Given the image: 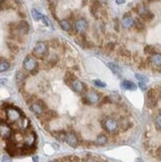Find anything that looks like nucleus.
Masks as SVG:
<instances>
[{
  "label": "nucleus",
  "instance_id": "43",
  "mask_svg": "<svg viewBox=\"0 0 161 162\" xmlns=\"http://www.w3.org/2000/svg\"><path fill=\"white\" fill-rule=\"evenodd\" d=\"M115 3L118 5H121L123 3H125V0H115Z\"/></svg>",
  "mask_w": 161,
  "mask_h": 162
},
{
  "label": "nucleus",
  "instance_id": "5",
  "mask_svg": "<svg viewBox=\"0 0 161 162\" xmlns=\"http://www.w3.org/2000/svg\"><path fill=\"white\" fill-rule=\"evenodd\" d=\"M103 126L107 132L115 133L118 129V122L117 120H115L114 118H106V120L103 122Z\"/></svg>",
  "mask_w": 161,
  "mask_h": 162
},
{
  "label": "nucleus",
  "instance_id": "26",
  "mask_svg": "<svg viewBox=\"0 0 161 162\" xmlns=\"http://www.w3.org/2000/svg\"><path fill=\"white\" fill-rule=\"evenodd\" d=\"M7 47H8L9 50L14 53V54H17L19 53V46L17 44H15L14 42H7Z\"/></svg>",
  "mask_w": 161,
  "mask_h": 162
},
{
  "label": "nucleus",
  "instance_id": "10",
  "mask_svg": "<svg viewBox=\"0 0 161 162\" xmlns=\"http://www.w3.org/2000/svg\"><path fill=\"white\" fill-rule=\"evenodd\" d=\"M65 142L69 146L73 148H77L79 146V139L78 136L74 132H66L65 136Z\"/></svg>",
  "mask_w": 161,
  "mask_h": 162
},
{
  "label": "nucleus",
  "instance_id": "30",
  "mask_svg": "<svg viewBox=\"0 0 161 162\" xmlns=\"http://www.w3.org/2000/svg\"><path fill=\"white\" fill-rule=\"evenodd\" d=\"M133 27L136 29V31H137V32H142V31H143V30L145 29V25H144L143 23H142L141 21L137 20V21H134Z\"/></svg>",
  "mask_w": 161,
  "mask_h": 162
},
{
  "label": "nucleus",
  "instance_id": "32",
  "mask_svg": "<svg viewBox=\"0 0 161 162\" xmlns=\"http://www.w3.org/2000/svg\"><path fill=\"white\" fill-rule=\"evenodd\" d=\"M114 50H115V43L108 42L107 44V46H106V51H107L108 53H111V52H114Z\"/></svg>",
  "mask_w": 161,
  "mask_h": 162
},
{
  "label": "nucleus",
  "instance_id": "33",
  "mask_svg": "<svg viewBox=\"0 0 161 162\" xmlns=\"http://www.w3.org/2000/svg\"><path fill=\"white\" fill-rule=\"evenodd\" d=\"M93 83V85L96 86H99V88H106V86H107L106 83L103 82V81H100V80H95Z\"/></svg>",
  "mask_w": 161,
  "mask_h": 162
},
{
  "label": "nucleus",
  "instance_id": "6",
  "mask_svg": "<svg viewBox=\"0 0 161 162\" xmlns=\"http://www.w3.org/2000/svg\"><path fill=\"white\" fill-rule=\"evenodd\" d=\"M30 111L34 114L40 116L45 111H46V105H45V104L41 100L33 101V103L30 104Z\"/></svg>",
  "mask_w": 161,
  "mask_h": 162
},
{
  "label": "nucleus",
  "instance_id": "34",
  "mask_svg": "<svg viewBox=\"0 0 161 162\" xmlns=\"http://www.w3.org/2000/svg\"><path fill=\"white\" fill-rule=\"evenodd\" d=\"M155 127H156L157 130L161 129V115L160 114L157 115V118L155 119Z\"/></svg>",
  "mask_w": 161,
  "mask_h": 162
},
{
  "label": "nucleus",
  "instance_id": "3",
  "mask_svg": "<svg viewBox=\"0 0 161 162\" xmlns=\"http://www.w3.org/2000/svg\"><path fill=\"white\" fill-rule=\"evenodd\" d=\"M5 118L8 119V122L16 123L22 118V111L17 107H8L5 110Z\"/></svg>",
  "mask_w": 161,
  "mask_h": 162
},
{
  "label": "nucleus",
  "instance_id": "27",
  "mask_svg": "<svg viewBox=\"0 0 161 162\" xmlns=\"http://www.w3.org/2000/svg\"><path fill=\"white\" fill-rule=\"evenodd\" d=\"M144 53L147 55H154L156 54V49L154 46H152V45H147V46L144 47Z\"/></svg>",
  "mask_w": 161,
  "mask_h": 162
},
{
  "label": "nucleus",
  "instance_id": "16",
  "mask_svg": "<svg viewBox=\"0 0 161 162\" xmlns=\"http://www.w3.org/2000/svg\"><path fill=\"white\" fill-rule=\"evenodd\" d=\"M15 79H16V83L18 86H23L26 79H27V76L22 71H18L16 73V76H15Z\"/></svg>",
  "mask_w": 161,
  "mask_h": 162
},
{
  "label": "nucleus",
  "instance_id": "31",
  "mask_svg": "<svg viewBox=\"0 0 161 162\" xmlns=\"http://www.w3.org/2000/svg\"><path fill=\"white\" fill-rule=\"evenodd\" d=\"M76 79H77V77L75 76L74 74H72V73H67L66 76H65V82L69 85L71 82H73L74 80H76Z\"/></svg>",
  "mask_w": 161,
  "mask_h": 162
},
{
  "label": "nucleus",
  "instance_id": "46",
  "mask_svg": "<svg viewBox=\"0 0 161 162\" xmlns=\"http://www.w3.org/2000/svg\"><path fill=\"white\" fill-rule=\"evenodd\" d=\"M100 4H107V0H99Z\"/></svg>",
  "mask_w": 161,
  "mask_h": 162
},
{
  "label": "nucleus",
  "instance_id": "4",
  "mask_svg": "<svg viewBox=\"0 0 161 162\" xmlns=\"http://www.w3.org/2000/svg\"><path fill=\"white\" fill-rule=\"evenodd\" d=\"M100 99V96L98 92L96 91H89L85 93L84 97V104H95L96 103H99Z\"/></svg>",
  "mask_w": 161,
  "mask_h": 162
},
{
  "label": "nucleus",
  "instance_id": "28",
  "mask_svg": "<svg viewBox=\"0 0 161 162\" xmlns=\"http://www.w3.org/2000/svg\"><path fill=\"white\" fill-rule=\"evenodd\" d=\"M11 7V3L9 0H0V11L9 9Z\"/></svg>",
  "mask_w": 161,
  "mask_h": 162
},
{
  "label": "nucleus",
  "instance_id": "19",
  "mask_svg": "<svg viewBox=\"0 0 161 162\" xmlns=\"http://www.w3.org/2000/svg\"><path fill=\"white\" fill-rule=\"evenodd\" d=\"M10 69V63L5 59H0V73L6 72Z\"/></svg>",
  "mask_w": 161,
  "mask_h": 162
},
{
  "label": "nucleus",
  "instance_id": "47",
  "mask_svg": "<svg viewBox=\"0 0 161 162\" xmlns=\"http://www.w3.org/2000/svg\"><path fill=\"white\" fill-rule=\"evenodd\" d=\"M134 162H144V161L142 160L141 158H136V159H135V161H134Z\"/></svg>",
  "mask_w": 161,
  "mask_h": 162
},
{
  "label": "nucleus",
  "instance_id": "42",
  "mask_svg": "<svg viewBox=\"0 0 161 162\" xmlns=\"http://www.w3.org/2000/svg\"><path fill=\"white\" fill-rule=\"evenodd\" d=\"M42 20H43V23L46 25V26H49V20H48V17L47 16H43L42 17Z\"/></svg>",
  "mask_w": 161,
  "mask_h": 162
},
{
  "label": "nucleus",
  "instance_id": "15",
  "mask_svg": "<svg viewBox=\"0 0 161 162\" xmlns=\"http://www.w3.org/2000/svg\"><path fill=\"white\" fill-rule=\"evenodd\" d=\"M24 142H25V145H27V146H33L34 145V142L36 140V135L34 132H28V133H26L24 135Z\"/></svg>",
  "mask_w": 161,
  "mask_h": 162
},
{
  "label": "nucleus",
  "instance_id": "39",
  "mask_svg": "<svg viewBox=\"0 0 161 162\" xmlns=\"http://www.w3.org/2000/svg\"><path fill=\"white\" fill-rule=\"evenodd\" d=\"M68 161L69 162H80V158L78 156H70L68 157Z\"/></svg>",
  "mask_w": 161,
  "mask_h": 162
},
{
  "label": "nucleus",
  "instance_id": "20",
  "mask_svg": "<svg viewBox=\"0 0 161 162\" xmlns=\"http://www.w3.org/2000/svg\"><path fill=\"white\" fill-rule=\"evenodd\" d=\"M108 100L110 103H119L121 100V97L118 93L117 92H112L110 96H108Z\"/></svg>",
  "mask_w": 161,
  "mask_h": 162
},
{
  "label": "nucleus",
  "instance_id": "17",
  "mask_svg": "<svg viewBox=\"0 0 161 162\" xmlns=\"http://www.w3.org/2000/svg\"><path fill=\"white\" fill-rule=\"evenodd\" d=\"M121 86H122V89L127 90V91H135V90L137 89L136 85L134 84L133 82H131V81H127V80H125V81H123V82H122Z\"/></svg>",
  "mask_w": 161,
  "mask_h": 162
},
{
  "label": "nucleus",
  "instance_id": "35",
  "mask_svg": "<svg viewBox=\"0 0 161 162\" xmlns=\"http://www.w3.org/2000/svg\"><path fill=\"white\" fill-rule=\"evenodd\" d=\"M48 63H49L51 66H55L56 64L58 63V57L56 55H54L53 57H51L49 60H48Z\"/></svg>",
  "mask_w": 161,
  "mask_h": 162
},
{
  "label": "nucleus",
  "instance_id": "45",
  "mask_svg": "<svg viewBox=\"0 0 161 162\" xmlns=\"http://www.w3.org/2000/svg\"><path fill=\"white\" fill-rule=\"evenodd\" d=\"M33 162H39V157L38 156H33Z\"/></svg>",
  "mask_w": 161,
  "mask_h": 162
},
{
  "label": "nucleus",
  "instance_id": "38",
  "mask_svg": "<svg viewBox=\"0 0 161 162\" xmlns=\"http://www.w3.org/2000/svg\"><path fill=\"white\" fill-rule=\"evenodd\" d=\"M138 86H139V88L141 91H146L147 90V85H146V83H144V82H139V84H138Z\"/></svg>",
  "mask_w": 161,
  "mask_h": 162
},
{
  "label": "nucleus",
  "instance_id": "12",
  "mask_svg": "<svg viewBox=\"0 0 161 162\" xmlns=\"http://www.w3.org/2000/svg\"><path fill=\"white\" fill-rule=\"evenodd\" d=\"M12 134V131H11V127L5 122H0V136L4 137V138H8L11 136Z\"/></svg>",
  "mask_w": 161,
  "mask_h": 162
},
{
  "label": "nucleus",
  "instance_id": "49",
  "mask_svg": "<svg viewBox=\"0 0 161 162\" xmlns=\"http://www.w3.org/2000/svg\"><path fill=\"white\" fill-rule=\"evenodd\" d=\"M51 162H59V161H56V160H55V161H51Z\"/></svg>",
  "mask_w": 161,
  "mask_h": 162
},
{
  "label": "nucleus",
  "instance_id": "24",
  "mask_svg": "<svg viewBox=\"0 0 161 162\" xmlns=\"http://www.w3.org/2000/svg\"><path fill=\"white\" fill-rule=\"evenodd\" d=\"M107 140H108V138L107 135H104V134H100L98 137H96V142L98 143L99 145H106L107 143Z\"/></svg>",
  "mask_w": 161,
  "mask_h": 162
},
{
  "label": "nucleus",
  "instance_id": "29",
  "mask_svg": "<svg viewBox=\"0 0 161 162\" xmlns=\"http://www.w3.org/2000/svg\"><path fill=\"white\" fill-rule=\"evenodd\" d=\"M31 13H32V17H33V19H34L35 21H40L41 19H42V17H43V15L41 14L40 12L37 9L35 8H33L32 11H31Z\"/></svg>",
  "mask_w": 161,
  "mask_h": 162
},
{
  "label": "nucleus",
  "instance_id": "13",
  "mask_svg": "<svg viewBox=\"0 0 161 162\" xmlns=\"http://www.w3.org/2000/svg\"><path fill=\"white\" fill-rule=\"evenodd\" d=\"M122 26L124 28H131L133 27L134 25V19L130 16V13H126L125 15H123V19H122V22H121Z\"/></svg>",
  "mask_w": 161,
  "mask_h": 162
},
{
  "label": "nucleus",
  "instance_id": "25",
  "mask_svg": "<svg viewBox=\"0 0 161 162\" xmlns=\"http://www.w3.org/2000/svg\"><path fill=\"white\" fill-rule=\"evenodd\" d=\"M117 54L119 56H121V57H123V58H128L129 59L130 57H131V53H130V51H128L125 48L119 49V50L117 51Z\"/></svg>",
  "mask_w": 161,
  "mask_h": 162
},
{
  "label": "nucleus",
  "instance_id": "9",
  "mask_svg": "<svg viewBox=\"0 0 161 162\" xmlns=\"http://www.w3.org/2000/svg\"><path fill=\"white\" fill-rule=\"evenodd\" d=\"M69 86H71V89L73 90L74 92H76L78 93H86V90H87V86L84 84L83 82H81L80 80H74L73 82H71Z\"/></svg>",
  "mask_w": 161,
  "mask_h": 162
},
{
  "label": "nucleus",
  "instance_id": "23",
  "mask_svg": "<svg viewBox=\"0 0 161 162\" xmlns=\"http://www.w3.org/2000/svg\"><path fill=\"white\" fill-rule=\"evenodd\" d=\"M53 136L57 139V140L59 141H65V136H66V132L65 131H61V130H59V131H54L53 133Z\"/></svg>",
  "mask_w": 161,
  "mask_h": 162
},
{
  "label": "nucleus",
  "instance_id": "7",
  "mask_svg": "<svg viewBox=\"0 0 161 162\" xmlns=\"http://www.w3.org/2000/svg\"><path fill=\"white\" fill-rule=\"evenodd\" d=\"M30 30V25L27 21L21 20L16 24V36L27 35Z\"/></svg>",
  "mask_w": 161,
  "mask_h": 162
},
{
  "label": "nucleus",
  "instance_id": "21",
  "mask_svg": "<svg viewBox=\"0 0 161 162\" xmlns=\"http://www.w3.org/2000/svg\"><path fill=\"white\" fill-rule=\"evenodd\" d=\"M118 127H121V129H123V130H126L127 129H129V127H130V122L127 118H121V120H119Z\"/></svg>",
  "mask_w": 161,
  "mask_h": 162
},
{
  "label": "nucleus",
  "instance_id": "22",
  "mask_svg": "<svg viewBox=\"0 0 161 162\" xmlns=\"http://www.w3.org/2000/svg\"><path fill=\"white\" fill-rule=\"evenodd\" d=\"M107 67L110 68V71L112 72L114 74H115V75H121V69L119 68L117 64H114V63H108L107 64Z\"/></svg>",
  "mask_w": 161,
  "mask_h": 162
},
{
  "label": "nucleus",
  "instance_id": "11",
  "mask_svg": "<svg viewBox=\"0 0 161 162\" xmlns=\"http://www.w3.org/2000/svg\"><path fill=\"white\" fill-rule=\"evenodd\" d=\"M89 27V24L86 19H79L76 21V24H75V31H76L78 34L80 33H84L86 30L88 29Z\"/></svg>",
  "mask_w": 161,
  "mask_h": 162
},
{
  "label": "nucleus",
  "instance_id": "41",
  "mask_svg": "<svg viewBox=\"0 0 161 162\" xmlns=\"http://www.w3.org/2000/svg\"><path fill=\"white\" fill-rule=\"evenodd\" d=\"M114 30L117 32L119 31V22H118V19L117 18V19H114Z\"/></svg>",
  "mask_w": 161,
  "mask_h": 162
},
{
  "label": "nucleus",
  "instance_id": "48",
  "mask_svg": "<svg viewBox=\"0 0 161 162\" xmlns=\"http://www.w3.org/2000/svg\"><path fill=\"white\" fill-rule=\"evenodd\" d=\"M99 162H108V161H107V160H100Z\"/></svg>",
  "mask_w": 161,
  "mask_h": 162
},
{
  "label": "nucleus",
  "instance_id": "18",
  "mask_svg": "<svg viewBox=\"0 0 161 162\" xmlns=\"http://www.w3.org/2000/svg\"><path fill=\"white\" fill-rule=\"evenodd\" d=\"M60 26H61V28L64 30V31L66 32H71L73 30V27H72V24H71V22L67 19H63L59 22Z\"/></svg>",
  "mask_w": 161,
  "mask_h": 162
},
{
  "label": "nucleus",
  "instance_id": "8",
  "mask_svg": "<svg viewBox=\"0 0 161 162\" xmlns=\"http://www.w3.org/2000/svg\"><path fill=\"white\" fill-rule=\"evenodd\" d=\"M158 95H159V93H157L155 89H151L148 91V93H147V105L150 108H153L156 107L157 101H158Z\"/></svg>",
  "mask_w": 161,
  "mask_h": 162
},
{
  "label": "nucleus",
  "instance_id": "44",
  "mask_svg": "<svg viewBox=\"0 0 161 162\" xmlns=\"http://www.w3.org/2000/svg\"><path fill=\"white\" fill-rule=\"evenodd\" d=\"M6 80L5 79H0V86H2V85H5L6 84Z\"/></svg>",
  "mask_w": 161,
  "mask_h": 162
},
{
  "label": "nucleus",
  "instance_id": "14",
  "mask_svg": "<svg viewBox=\"0 0 161 162\" xmlns=\"http://www.w3.org/2000/svg\"><path fill=\"white\" fill-rule=\"evenodd\" d=\"M146 61L148 63L152 64L154 67H157V68H160L161 66V55L159 53H156L154 55H151L150 57H149Z\"/></svg>",
  "mask_w": 161,
  "mask_h": 162
},
{
  "label": "nucleus",
  "instance_id": "37",
  "mask_svg": "<svg viewBox=\"0 0 161 162\" xmlns=\"http://www.w3.org/2000/svg\"><path fill=\"white\" fill-rule=\"evenodd\" d=\"M100 159H99L98 157H96V156H89L87 158V161L86 162H99Z\"/></svg>",
  "mask_w": 161,
  "mask_h": 162
},
{
  "label": "nucleus",
  "instance_id": "40",
  "mask_svg": "<svg viewBox=\"0 0 161 162\" xmlns=\"http://www.w3.org/2000/svg\"><path fill=\"white\" fill-rule=\"evenodd\" d=\"M1 161H2V162H11L12 160H11V157H10L9 155H7V154H5V155H3V156H2Z\"/></svg>",
  "mask_w": 161,
  "mask_h": 162
},
{
  "label": "nucleus",
  "instance_id": "2",
  "mask_svg": "<svg viewBox=\"0 0 161 162\" xmlns=\"http://www.w3.org/2000/svg\"><path fill=\"white\" fill-rule=\"evenodd\" d=\"M23 68L25 71L29 72L32 76H35L39 72V64L37 63L36 59L33 57V56H27V57L24 59Z\"/></svg>",
  "mask_w": 161,
  "mask_h": 162
},
{
  "label": "nucleus",
  "instance_id": "36",
  "mask_svg": "<svg viewBox=\"0 0 161 162\" xmlns=\"http://www.w3.org/2000/svg\"><path fill=\"white\" fill-rule=\"evenodd\" d=\"M135 78L137 79L139 82H144V83H146L148 81V79L143 76V75H141V74H135Z\"/></svg>",
  "mask_w": 161,
  "mask_h": 162
},
{
  "label": "nucleus",
  "instance_id": "1",
  "mask_svg": "<svg viewBox=\"0 0 161 162\" xmlns=\"http://www.w3.org/2000/svg\"><path fill=\"white\" fill-rule=\"evenodd\" d=\"M32 55L35 59L45 60L49 55V47L45 42H38L33 49Z\"/></svg>",
  "mask_w": 161,
  "mask_h": 162
}]
</instances>
